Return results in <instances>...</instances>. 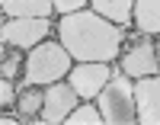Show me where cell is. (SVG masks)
I'll return each instance as SVG.
<instances>
[{
  "label": "cell",
  "instance_id": "6da1fadb",
  "mask_svg": "<svg viewBox=\"0 0 160 125\" xmlns=\"http://www.w3.org/2000/svg\"><path fill=\"white\" fill-rule=\"evenodd\" d=\"M125 29L96 10H77L58 19V42L71 51L74 61H115L122 55Z\"/></svg>",
  "mask_w": 160,
  "mask_h": 125
},
{
  "label": "cell",
  "instance_id": "7a4b0ae2",
  "mask_svg": "<svg viewBox=\"0 0 160 125\" xmlns=\"http://www.w3.org/2000/svg\"><path fill=\"white\" fill-rule=\"evenodd\" d=\"M74 67L71 51L61 45V42H42V45L29 48L26 55V64H22V87H48V83H58V80H68Z\"/></svg>",
  "mask_w": 160,
  "mask_h": 125
},
{
  "label": "cell",
  "instance_id": "3957f363",
  "mask_svg": "<svg viewBox=\"0 0 160 125\" xmlns=\"http://www.w3.org/2000/svg\"><path fill=\"white\" fill-rule=\"evenodd\" d=\"M96 106L106 125H135L138 122V103H135V80L122 67L112 71L109 83L96 96Z\"/></svg>",
  "mask_w": 160,
  "mask_h": 125
},
{
  "label": "cell",
  "instance_id": "277c9868",
  "mask_svg": "<svg viewBox=\"0 0 160 125\" xmlns=\"http://www.w3.org/2000/svg\"><path fill=\"white\" fill-rule=\"evenodd\" d=\"M51 35V16H3L0 26V39L10 48L29 51Z\"/></svg>",
  "mask_w": 160,
  "mask_h": 125
},
{
  "label": "cell",
  "instance_id": "5b68a950",
  "mask_svg": "<svg viewBox=\"0 0 160 125\" xmlns=\"http://www.w3.org/2000/svg\"><path fill=\"white\" fill-rule=\"evenodd\" d=\"M112 71H109V61H74L68 83L77 90L80 100H96L102 93V87L109 83Z\"/></svg>",
  "mask_w": 160,
  "mask_h": 125
},
{
  "label": "cell",
  "instance_id": "8992f818",
  "mask_svg": "<svg viewBox=\"0 0 160 125\" xmlns=\"http://www.w3.org/2000/svg\"><path fill=\"white\" fill-rule=\"evenodd\" d=\"M118 67L131 77V80H138V77H151V74H160V61H157V48H154V39L151 35H144L138 42H131L128 51L118 58Z\"/></svg>",
  "mask_w": 160,
  "mask_h": 125
},
{
  "label": "cell",
  "instance_id": "52a82bcc",
  "mask_svg": "<svg viewBox=\"0 0 160 125\" xmlns=\"http://www.w3.org/2000/svg\"><path fill=\"white\" fill-rule=\"evenodd\" d=\"M80 103V96L77 90L71 87V83H48L45 87V106H42V116H38V122H45V125H61V122H68V116L74 112V106Z\"/></svg>",
  "mask_w": 160,
  "mask_h": 125
},
{
  "label": "cell",
  "instance_id": "ba28073f",
  "mask_svg": "<svg viewBox=\"0 0 160 125\" xmlns=\"http://www.w3.org/2000/svg\"><path fill=\"white\" fill-rule=\"evenodd\" d=\"M135 103L141 125H160V74L135 80Z\"/></svg>",
  "mask_w": 160,
  "mask_h": 125
},
{
  "label": "cell",
  "instance_id": "9c48e42d",
  "mask_svg": "<svg viewBox=\"0 0 160 125\" xmlns=\"http://www.w3.org/2000/svg\"><path fill=\"white\" fill-rule=\"evenodd\" d=\"M90 10H96L99 16L112 19L115 26H131V16H135V0H90Z\"/></svg>",
  "mask_w": 160,
  "mask_h": 125
},
{
  "label": "cell",
  "instance_id": "30bf717a",
  "mask_svg": "<svg viewBox=\"0 0 160 125\" xmlns=\"http://www.w3.org/2000/svg\"><path fill=\"white\" fill-rule=\"evenodd\" d=\"M131 23L144 35H160V0H135Z\"/></svg>",
  "mask_w": 160,
  "mask_h": 125
},
{
  "label": "cell",
  "instance_id": "8fae6325",
  "mask_svg": "<svg viewBox=\"0 0 160 125\" xmlns=\"http://www.w3.org/2000/svg\"><path fill=\"white\" fill-rule=\"evenodd\" d=\"M3 16H51L55 0H0Z\"/></svg>",
  "mask_w": 160,
  "mask_h": 125
},
{
  "label": "cell",
  "instance_id": "7c38bea8",
  "mask_svg": "<svg viewBox=\"0 0 160 125\" xmlns=\"http://www.w3.org/2000/svg\"><path fill=\"white\" fill-rule=\"evenodd\" d=\"M42 106H45V87H22V90H19L16 109H19V116H22L26 122H38Z\"/></svg>",
  "mask_w": 160,
  "mask_h": 125
},
{
  "label": "cell",
  "instance_id": "4fadbf2b",
  "mask_svg": "<svg viewBox=\"0 0 160 125\" xmlns=\"http://www.w3.org/2000/svg\"><path fill=\"white\" fill-rule=\"evenodd\" d=\"M68 125H106V122H102V112H99V106H96V100H83V103H77L74 112L68 116Z\"/></svg>",
  "mask_w": 160,
  "mask_h": 125
},
{
  "label": "cell",
  "instance_id": "5bb4252c",
  "mask_svg": "<svg viewBox=\"0 0 160 125\" xmlns=\"http://www.w3.org/2000/svg\"><path fill=\"white\" fill-rule=\"evenodd\" d=\"M19 51H22V48H13L10 55H3V67H0V74L10 77V80H16V77H19V67L26 64V58H22Z\"/></svg>",
  "mask_w": 160,
  "mask_h": 125
},
{
  "label": "cell",
  "instance_id": "9a60e30c",
  "mask_svg": "<svg viewBox=\"0 0 160 125\" xmlns=\"http://www.w3.org/2000/svg\"><path fill=\"white\" fill-rule=\"evenodd\" d=\"M16 100H19V93L13 90V80L3 77L0 80V106H16Z\"/></svg>",
  "mask_w": 160,
  "mask_h": 125
},
{
  "label": "cell",
  "instance_id": "2e32d148",
  "mask_svg": "<svg viewBox=\"0 0 160 125\" xmlns=\"http://www.w3.org/2000/svg\"><path fill=\"white\" fill-rule=\"evenodd\" d=\"M90 3V0H55V10L61 13V16H68V13H77V10H83Z\"/></svg>",
  "mask_w": 160,
  "mask_h": 125
},
{
  "label": "cell",
  "instance_id": "e0dca14e",
  "mask_svg": "<svg viewBox=\"0 0 160 125\" xmlns=\"http://www.w3.org/2000/svg\"><path fill=\"white\" fill-rule=\"evenodd\" d=\"M0 122H3V125H16V122H26V119L19 116V109H16V112H7V109H3V116H0Z\"/></svg>",
  "mask_w": 160,
  "mask_h": 125
},
{
  "label": "cell",
  "instance_id": "ac0fdd59",
  "mask_svg": "<svg viewBox=\"0 0 160 125\" xmlns=\"http://www.w3.org/2000/svg\"><path fill=\"white\" fill-rule=\"evenodd\" d=\"M154 48H157V61H160V35H157V42H154Z\"/></svg>",
  "mask_w": 160,
  "mask_h": 125
}]
</instances>
